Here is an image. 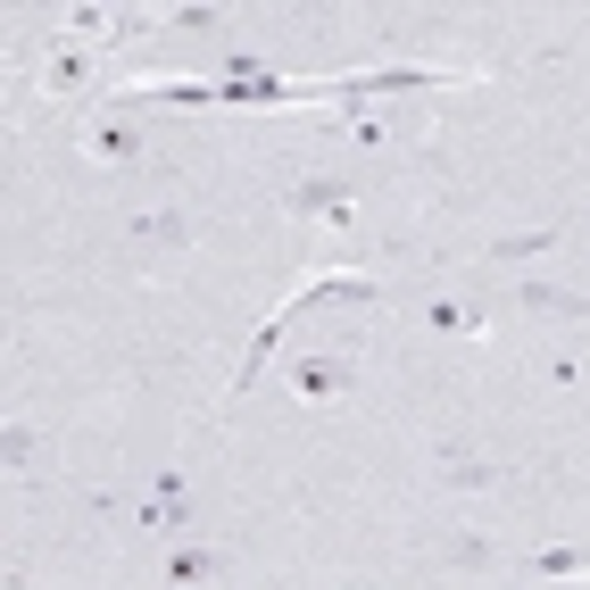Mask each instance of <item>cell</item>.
Instances as JSON below:
<instances>
[{"instance_id":"1","label":"cell","mask_w":590,"mask_h":590,"mask_svg":"<svg viewBox=\"0 0 590 590\" xmlns=\"http://www.w3.org/2000/svg\"><path fill=\"white\" fill-rule=\"evenodd\" d=\"M341 382H350V375H341V357H300V391H307V400H332Z\"/></svg>"},{"instance_id":"2","label":"cell","mask_w":590,"mask_h":590,"mask_svg":"<svg viewBox=\"0 0 590 590\" xmlns=\"http://www.w3.org/2000/svg\"><path fill=\"white\" fill-rule=\"evenodd\" d=\"M209 574H216V557H209V549H175V557H166V582H209Z\"/></svg>"},{"instance_id":"3","label":"cell","mask_w":590,"mask_h":590,"mask_svg":"<svg viewBox=\"0 0 590 590\" xmlns=\"http://www.w3.org/2000/svg\"><path fill=\"white\" fill-rule=\"evenodd\" d=\"M92 142H100V159H134V150H142V142H134V125H100Z\"/></svg>"},{"instance_id":"4","label":"cell","mask_w":590,"mask_h":590,"mask_svg":"<svg viewBox=\"0 0 590 590\" xmlns=\"http://www.w3.org/2000/svg\"><path fill=\"white\" fill-rule=\"evenodd\" d=\"M449 482H474V491H482V482H499V466H482V457H457V449H449Z\"/></svg>"},{"instance_id":"5","label":"cell","mask_w":590,"mask_h":590,"mask_svg":"<svg viewBox=\"0 0 590 590\" xmlns=\"http://www.w3.org/2000/svg\"><path fill=\"white\" fill-rule=\"evenodd\" d=\"M590 549H549V557H532V574H582Z\"/></svg>"},{"instance_id":"6","label":"cell","mask_w":590,"mask_h":590,"mask_svg":"<svg viewBox=\"0 0 590 590\" xmlns=\"http://www.w3.org/2000/svg\"><path fill=\"white\" fill-rule=\"evenodd\" d=\"M0 457H9V466H25V457H34V432L9 425V432H0Z\"/></svg>"},{"instance_id":"7","label":"cell","mask_w":590,"mask_h":590,"mask_svg":"<svg viewBox=\"0 0 590 590\" xmlns=\"http://www.w3.org/2000/svg\"><path fill=\"white\" fill-rule=\"evenodd\" d=\"M75 75H84V59H50V67H42V84H50V92H67Z\"/></svg>"}]
</instances>
